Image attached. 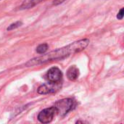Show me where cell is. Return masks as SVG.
<instances>
[{"mask_svg":"<svg viewBox=\"0 0 124 124\" xmlns=\"http://www.w3.org/2000/svg\"><path fill=\"white\" fill-rule=\"evenodd\" d=\"M79 76V70L76 65L70 66L67 70V78L70 81H76Z\"/></svg>","mask_w":124,"mask_h":124,"instance_id":"obj_6","label":"cell"},{"mask_svg":"<svg viewBox=\"0 0 124 124\" xmlns=\"http://www.w3.org/2000/svg\"><path fill=\"white\" fill-rule=\"evenodd\" d=\"M55 114H56V112H55L54 108L51 107V108H46L41 110L39 113L37 118L41 124H49L53 120Z\"/></svg>","mask_w":124,"mask_h":124,"instance_id":"obj_4","label":"cell"},{"mask_svg":"<svg viewBox=\"0 0 124 124\" xmlns=\"http://www.w3.org/2000/svg\"><path fill=\"white\" fill-rule=\"evenodd\" d=\"M46 77L49 82L57 83L61 81L62 78V73L58 68L52 67L47 71Z\"/></svg>","mask_w":124,"mask_h":124,"instance_id":"obj_5","label":"cell"},{"mask_svg":"<svg viewBox=\"0 0 124 124\" xmlns=\"http://www.w3.org/2000/svg\"><path fill=\"white\" fill-rule=\"evenodd\" d=\"M48 48H49V46L46 43H44V44H41L40 45H39L36 48V52L38 54H44L47 50H48Z\"/></svg>","mask_w":124,"mask_h":124,"instance_id":"obj_8","label":"cell"},{"mask_svg":"<svg viewBox=\"0 0 124 124\" xmlns=\"http://www.w3.org/2000/svg\"><path fill=\"white\" fill-rule=\"evenodd\" d=\"M46 0H24L20 7V9H28L34 7L37 4L45 1Z\"/></svg>","mask_w":124,"mask_h":124,"instance_id":"obj_7","label":"cell"},{"mask_svg":"<svg viewBox=\"0 0 124 124\" xmlns=\"http://www.w3.org/2000/svg\"><path fill=\"white\" fill-rule=\"evenodd\" d=\"M61 86H62L61 81L57 83L49 82L48 84L41 85L38 88L37 92L39 94H47L55 93L56 92H57L61 89Z\"/></svg>","mask_w":124,"mask_h":124,"instance_id":"obj_3","label":"cell"},{"mask_svg":"<svg viewBox=\"0 0 124 124\" xmlns=\"http://www.w3.org/2000/svg\"><path fill=\"white\" fill-rule=\"evenodd\" d=\"M22 22L21 21H17V22H15V23H12L11 25H9L8 27H7V31H12V30H14V29H15V28H19L20 26H21L22 25Z\"/></svg>","mask_w":124,"mask_h":124,"instance_id":"obj_9","label":"cell"},{"mask_svg":"<svg viewBox=\"0 0 124 124\" xmlns=\"http://www.w3.org/2000/svg\"><path fill=\"white\" fill-rule=\"evenodd\" d=\"M65 1H66V0H54L53 4L55 5V6H57V5H59V4H62V3H63V2Z\"/></svg>","mask_w":124,"mask_h":124,"instance_id":"obj_11","label":"cell"},{"mask_svg":"<svg viewBox=\"0 0 124 124\" xmlns=\"http://www.w3.org/2000/svg\"><path fill=\"white\" fill-rule=\"evenodd\" d=\"M75 101L70 98H65L56 102L54 108L57 115L65 116L75 107Z\"/></svg>","mask_w":124,"mask_h":124,"instance_id":"obj_2","label":"cell"},{"mask_svg":"<svg viewBox=\"0 0 124 124\" xmlns=\"http://www.w3.org/2000/svg\"><path fill=\"white\" fill-rule=\"evenodd\" d=\"M117 18L118 20H122L124 18V8H121L117 15Z\"/></svg>","mask_w":124,"mask_h":124,"instance_id":"obj_10","label":"cell"},{"mask_svg":"<svg viewBox=\"0 0 124 124\" xmlns=\"http://www.w3.org/2000/svg\"><path fill=\"white\" fill-rule=\"evenodd\" d=\"M89 42L90 41L88 39H84L74 41L64 47L51 51L49 53H46L41 56L34 57L30 60L25 64V65L27 67H31V66L45 64L56 60H61L65 57L70 56L71 54L84 50L89 44Z\"/></svg>","mask_w":124,"mask_h":124,"instance_id":"obj_1","label":"cell"}]
</instances>
